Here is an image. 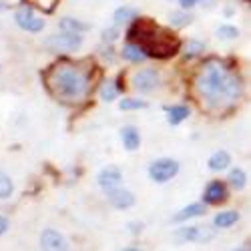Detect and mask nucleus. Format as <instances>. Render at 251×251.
<instances>
[{"label": "nucleus", "instance_id": "obj_1", "mask_svg": "<svg viewBox=\"0 0 251 251\" xmlns=\"http://www.w3.org/2000/svg\"><path fill=\"white\" fill-rule=\"evenodd\" d=\"M195 89L209 109H221L241 97V80L221 60L211 58L201 67L195 78Z\"/></svg>", "mask_w": 251, "mask_h": 251}, {"label": "nucleus", "instance_id": "obj_2", "mask_svg": "<svg viewBox=\"0 0 251 251\" xmlns=\"http://www.w3.org/2000/svg\"><path fill=\"white\" fill-rule=\"evenodd\" d=\"M50 93L67 104H76L87 99L91 91V78L85 69L73 62H60L50 69L49 75Z\"/></svg>", "mask_w": 251, "mask_h": 251}, {"label": "nucleus", "instance_id": "obj_3", "mask_svg": "<svg viewBox=\"0 0 251 251\" xmlns=\"http://www.w3.org/2000/svg\"><path fill=\"white\" fill-rule=\"evenodd\" d=\"M129 40H135V45H139L145 54L153 58H171L181 47L177 38L159 30L147 20H137L129 28Z\"/></svg>", "mask_w": 251, "mask_h": 251}, {"label": "nucleus", "instance_id": "obj_4", "mask_svg": "<svg viewBox=\"0 0 251 251\" xmlns=\"http://www.w3.org/2000/svg\"><path fill=\"white\" fill-rule=\"evenodd\" d=\"M179 173V163L175 159H157L149 167V177L155 183H167Z\"/></svg>", "mask_w": 251, "mask_h": 251}, {"label": "nucleus", "instance_id": "obj_5", "mask_svg": "<svg viewBox=\"0 0 251 251\" xmlns=\"http://www.w3.org/2000/svg\"><path fill=\"white\" fill-rule=\"evenodd\" d=\"M50 50H78L82 47V36L75 32H56L45 40Z\"/></svg>", "mask_w": 251, "mask_h": 251}, {"label": "nucleus", "instance_id": "obj_6", "mask_svg": "<svg viewBox=\"0 0 251 251\" xmlns=\"http://www.w3.org/2000/svg\"><path fill=\"white\" fill-rule=\"evenodd\" d=\"M14 20H16V25L26 30V32H40L45 28V18L43 16H36L34 10L30 6H23V8H18L16 14H14Z\"/></svg>", "mask_w": 251, "mask_h": 251}, {"label": "nucleus", "instance_id": "obj_7", "mask_svg": "<svg viewBox=\"0 0 251 251\" xmlns=\"http://www.w3.org/2000/svg\"><path fill=\"white\" fill-rule=\"evenodd\" d=\"M131 85L139 93H153L161 85V76H159L157 69H143L133 76Z\"/></svg>", "mask_w": 251, "mask_h": 251}, {"label": "nucleus", "instance_id": "obj_8", "mask_svg": "<svg viewBox=\"0 0 251 251\" xmlns=\"http://www.w3.org/2000/svg\"><path fill=\"white\" fill-rule=\"evenodd\" d=\"M40 247L43 251H71L69 241L56 229H45L40 235Z\"/></svg>", "mask_w": 251, "mask_h": 251}, {"label": "nucleus", "instance_id": "obj_9", "mask_svg": "<svg viewBox=\"0 0 251 251\" xmlns=\"http://www.w3.org/2000/svg\"><path fill=\"white\" fill-rule=\"evenodd\" d=\"M213 237V231H207L203 227H181L175 231V239L179 241H189V243H197V241H209Z\"/></svg>", "mask_w": 251, "mask_h": 251}, {"label": "nucleus", "instance_id": "obj_10", "mask_svg": "<svg viewBox=\"0 0 251 251\" xmlns=\"http://www.w3.org/2000/svg\"><path fill=\"white\" fill-rule=\"evenodd\" d=\"M229 193H227V187L221 181H211L207 185V189L203 193V201L209 205H221L223 201H227Z\"/></svg>", "mask_w": 251, "mask_h": 251}, {"label": "nucleus", "instance_id": "obj_11", "mask_svg": "<svg viewBox=\"0 0 251 251\" xmlns=\"http://www.w3.org/2000/svg\"><path fill=\"white\" fill-rule=\"evenodd\" d=\"M107 195H109L111 205L117 207V209H129V207L135 205V195L127 189H119V187H115V189L107 191Z\"/></svg>", "mask_w": 251, "mask_h": 251}, {"label": "nucleus", "instance_id": "obj_12", "mask_svg": "<svg viewBox=\"0 0 251 251\" xmlns=\"http://www.w3.org/2000/svg\"><path fill=\"white\" fill-rule=\"evenodd\" d=\"M121 171L117 169V167H107V169H102L99 173V185L102 187L104 191H109V189H115V187L121 185Z\"/></svg>", "mask_w": 251, "mask_h": 251}, {"label": "nucleus", "instance_id": "obj_13", "mask_svg": "<svg viewBox=\"0 0 251 251\" xmlns=\"http://www.w3.org/2000/svg\"><path fill=\"white\" fill-rule=\"evenodd\" d=\"M121 139H123V145L127 151H137L141 147V135L135 127H125L121 131Z\"/></svg>", "mask_w": 251, "mask_h": 251}, {"label": "nucleus", "instance_id": "obj_14", "mask_svg": "<svg viewBox=\"0 0 251 251\" xmlns=\"http://www.w3.org/2000/svg\"><path fill=\"white\" fill-rule=\"evenodd\" d=\"M199 215H205V205L203 203H191L187 205L185 209H181L179 213H175V221L181 223V221H187V219H193V217H199Z\"/></svg>", "mask_w": 251, "mask_h": 251}, {"label": "nucleus", "instance_id": "obj_15", "mask_svg": "<svg viewBox=\"0 0 251 251\" xmlns=\"http://www.w3.org/2000/svg\"><path fill=\"white\" fill-rule=\"evenodd\" d=\"M189 115H191V109L187 107V104H175V107H169V109H167V121H169L171 125H179V123H183Z\"/></svg>", "mask_w": 251, "mask_h": 251}, {"label": "nucleus", "instance_id": "obj_16", "mask_svg": "<svg viewBox=\"0 0 251 251\" xmlns=\"http://www.w3.org/2000/svg\"><path fill=\"white\" fill-rule=\"evenodd\" d=\"M239 221V213L237 211H221L215 215L213 219V225L219 227V229H229L231 225H235Z\"/></svg>", "mask_w": 251, "mask_h": 251}, {"label": "nucleus", "instance_id": "obj_17", "mask_svg": "<svg viewBox=\"0 0 251 251\" xmlns=\"http://www.w3.org/2000/svg\"><path fill=\"white\" fill-rule=\"evenodd\" d=\"M229 161H231V157H229L227 151H217V153L211 155V159H209V169L215 171V173L223 171V169L229 167Z\"/></svg>", "mask_w": 251, "mask_h": 251}, {"label": "nucleus", "instance_id": "obj_18", "mask_svg": "<svg viewBox=\"0 0 251 251\" xmlns=\"http://www.w3.org/2000/svg\"><path fill=\"white\" fill-rule=\"evenodd\" d=\"M87 28H89V25L80 23V20H76V18H71V16H67V18H62V20H60V30H62V32H75V34H80L82 30H87Z\"/></svg>", "mask_w": 251, "mask_h": 251}, {"label": "nucleus", "instance_id": "obj_19", "mask_svg": "<svg viewBox=\"0 0 251 251\" xmlns=\"http://www.w3.org/2000/svg\"><path fill=\"white\" fill-rule=\"evenodd\" d=\"M123 56L127 60H131V62H143L145 58H147V54L143 52V49L139 45H133V43H129L123 49Z\"/></svg>", "mask_w": 251, "mask_h": 251}, {"label": "nucleus", "instance_id": "obj_20", "mask_svg": "<svg viewBox=\"0 0 251 251\" xmlns=\"http://www.w3.org/2000/svg\"><path fill=\"white\" fill-rule=\"evenodd\" d=\"M131 18H135V10H133L131 6H121V8L115 10V25H117V26L129 23Z\"/></svg>", "mask_w": 251, "mask_h": 251}, {"label": "nucleus", "instance_id": "obj_21", "mask_svg": "<svg viewBox=\"0 0 251 251\" xmlns=\"http://www.w3.org/2000/svg\"><path fill=\"white\" fill-rule=\"evenodd\" d=\"M14 191V183L6 173H0V199H8Z\"/></svg>", "mask_w": 251, "mask_h": 251}, {"label": "nucleus", "instance_id": "obj_22", "mask_svg": "<svg viewBox=\"0 0 251 251\" xmlns=\"http://www.w3.org/2000/svg\"><path fill=\"white\" fill-rule=\"evenodd\" d=\"M245 181H247V177H245V173L241 169H231V173H229V185H231L233 189L241 191L245 187Z\"/></svg>", "mask_w": 251, "mask_h": 251}, {"label": "nucleus", "instance_id": "obj_23", "mask_svg": "<svg viewBox=\"0 0 251 251\" xmlns=\"http://www.w3.org/2000/svg\"><path fill=\"white\" fill-rule=\"evenodd\" d=\"M169 20H171V25L183 28V26H187V25L193 23V14H189V12H173Z\"/></svg>", "mask_w": 251, "mask_h": 251}, {"label": "nucleus", "instance_id": "obj_24", "mask_svg": "<svg viewBox=\"0 0 251 251\" xmlns=\"http://www.w3.org/2000/svg\"><path fill=\"white\" fill-rule=\"evenodd\" d=\"M121 111H137V109H145L147 107V102L141 100V99H123L119 102Z\"/></svg>", "mask_w": 251, "mask_h": 251}, {"label": "nucleus", "instance_id": "obj_25", "mask_svg": "<svg viewBox=\"0 0 251 251\" xmlns=\"http://www.w3.org/2000/svg\"><path fill=\"white\" fill-rule=\"evenodd\" d=\"M117 85L115 82H102V87H100V99L102 100H107V102H111V100H115V97H117Z\"/></svg>", "mask_w": 251, "mask_h": 251}, {"label": "nucleus", "instance_id": "obj_26", "mask_svg": "<svg viewBox=\"0 0 251 251\" xmlns=\"http://www.w3.org/2000/svg\"><path fill=\"white\" fill-rule=\"evenodd\" d=\"M217 36L223 38V40L237 38V36H239V28H237V26H231V25H223V26L217 28Z\"/></svg>", "mask_w": 251, "mask_h": 251}, {"label": "nucleus", "instance_id": "obj_27", "mask_svg": "<svg viewBox=\"0 0 251 251\" xmlns=\"http://www.w3.org/2000/svg\"><path fill=\"white\" fill-rule=\"evenodd\" d=\"M201 49H203L201 43H197V40H189V43L185 45V54H187V56H195V54L201 52Z\"/></svg>", "mask_w": 251, "mask_h": 251}, {"label": "nucleus", "instance_id": "obj_28", "mask_svg": "<svg viewBox=\"0 0 251 251\" xmlns=\"http://www.w3.org/2000/svg\"><path fill=\"white\" fill-rule=\"evenodd\" d=\"M119 38V28H107L102 32V40H115Z\"/></svg>", "mask_w": 251, "mask_h": 251}, {"label": "nucleus", "instance_id": "obj_29", "mask_svg": "<svg viewBox=\"0 0 251 251\" xmlns=\"http://www.w3.org/2000/svg\"><path fill=\"white\" fill-rule=\"evenodd\" d=\"M6 229H8V219L0 215V235H4V233H6Z\"/></svg>", "mask_w": 251, "mask_h": 251}, {"label": "nucleus", "instance_id": "obj_30", "mask_svg": "<svg viewBox=\"0 0 251 251\" xmlns=\"http://www.w3.org/2000/svg\"><path fill=\"white\" fill-rule=\"evenodd\" d=\"M179 4L181 8H193L197 4V0H179Z\"/></svg>", "mask_w": 251, "mask_h": 251}, {"label": "nucleus", "instance_id": "obj_31", "mask_svg": "<svg viewBox=\"0 0 251 251\" xmlns=\"http://www.w3.org/2000/svg\"><path fill=\"white\" fill-rule=\"evenodd\" d=\"M123 251H141V249H137V247H127V249H123Z\"/></svg>", "mask_w": 251, "mask_h": 251}, {"label": "nucleus", "instance_id": "obj_32", "mask_svg": "<svg viewBox=\"0 0 251 251\" xmlns=\"http://www.w3.org/2000/svg\"><path fill=\"white\" fill-rule=\"evenodd\" d=\"M201 2H203V4H209V2H211V0H201Z\"/></svg>", "mask_w": 251, "mask_h": 251}, {"label": "nucleus", "instance_id": "obj_33", "mask_svg": "<svg viewBox=\"0 0 251 251\" xmlns=\"http://www.w3.org/2000/svg\"><path fill=\"white\" fill-rule=\"evenodd\" d=\"M4 8V4H2V0H0V10H2Z\"/></svg>", "mask_w": 251, "mask_h": 251}, {"label": "nucleus", "instance_id": "obj_34", "mask_svg": "<svg viewBox=\"0 0 251 251\" xmlns=\"http://www.w3.org/2000/svg\"><path fill=\"white\" fill-rule=\"evenodd\" d=\"M235 251H245V249H235Z\"/></svg>", "mask_w": 251, "mask_h": 251}]
</instances>
